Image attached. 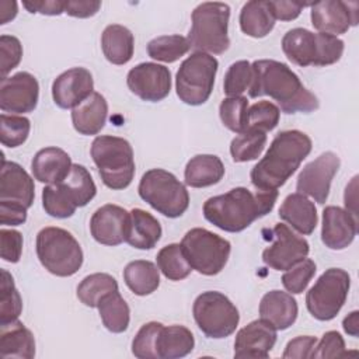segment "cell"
Listing matches in <instances>:
<instances>
[{
    "label": "cell",
    "mask_w": 359,
    "mask_h": 359,
    "mask_svg": "<svg viewBox=\"0 0 359 359\" xmlns=\"http://www.w3.org/2000/svg\"><path fill=\"white\" fill-rule=\"evenodd\" d=\"M252 79L248 87L251 98L269 95L285 114L313 112L320 107L318 98L309 91L299 76L286 65L273 59L251 63Z\"/></svg>",
    "instance_id": "6da1fadb"
},
{
    "label": "cell",
    "mask_w": 359,
    "mask_h": 359,
    "mask_svg": "<svg viewBox=\"0 0 359 359\" xmlns=\"http://www.w3.org/2000/svg\"><path fill=\"white\" fill-rule=\"evenodd\" d=\"M278 199V191L251 192L237 187L226 194L212 196L203 203V216L213 226L229 233H238L250 227L257 219L268 215Z\"/></svg>",
    "instance_id": "7a4b0ae2"
},
{
    "label": "cell",
    "mask_w": 359,
    "mask_h": 359,
    "mask_svg": "<svg viewBox=\"0 0 359 359\" xmlns=\"http://www.w3.org/2000/svg\"><path fill=\"white\" fill-rule=\"evenodd\" d=\"M311 147V139L302 130L279 132L265 156L252 167L251 184L259 191L280 188L310 154Z\"/></svg>",
    "instance_id": "3957f363"
},
{
    "label": "cell",
    "mask_w": 359,
    "mask_h": 359,
    "mask_svg": "<svg viewBox=\"0 0 359 359\" xmlns=\"http://www.w3.org/2000/svg\"><path fill=\"white\" fill-rule=\"evenodd\" d=\"M94 164L105 187L125 189L135 177V158L130 143L118 136H97L90 149Z\"/></svg>",
    "instance_id": "277c9868"
},
{
    "label": "cell",
    "mask_w": 359,
    "mask_h": 359,
    "mask_svg": "<svg viewBox=\"0 0 359 359\" xmlns=\"http://www.w3.org/2000/svg\"><path fill=\"white\" fill-rule=\"evenodd\" d=\"M344 41L338 36L311 32L306 28L289 29L282 38V50L294 65L328 66L337 63L344 53Z\"/></svg>",
    "instance_id": "5b68a950"
},
{
    "label": "cell",
    "mask_w": 359,
    "mask_h": 359,
    "mask_svg": "<svg viewBox=\"0 0 359 359\" xmlns=\"http://www.w3.org/2000/svg\"><path fill=\"white\" fill-rule=\"evenodd\" d=\"M191 20L192 25L188 34V41L195 52L220 55L229 49V4L220 1L201 3L194 8Z\"/></svg>",
    "instance_id": "8992f818"
},
{
    "label": "cell",
    "mask_w": 359,
    "mask_h": 359,
    "mask_svg": "<svg viewBox=\"0 0 359 359\" xmlns=\"http://www.w3.org/2000/svg\"><path fill=\"white\" fill-rule=\"evenodd\" d=\"M35 185L31 175L14 161L1 157L0 172V222L4 226H20L27 220L32 206Z\"/></svg>",
    "instance_id": "52a82bcc"
},
{
    "label": "cell",
    "mask_w": 359,
    "mask_h": 359,
    "mask_svg": "<svg viewBox=\"0 0 359 359\" xmlns=\"http://www.w3.org/2000/svg\"><path fill=\"white\" fill-rule=\"evenodd\" d=\"M36 255L52 275L67 278L83 265V250L74 236L62 227H43L36 234Z\"/></svg>",
    "instance_id": "ba28073f"
},
{
    "label": "cell",
    "mask_w": 359,
    "mask_h": 359,
    "mask_svg": "<svg viewBox=\"0 0 359 359\" xmlns=\"http://www.w3.org/2000/svg\"><path fill=\"white\" fill-rule=\"evenodd\" d=\"M139 196L165 217L175 219L189 206L187 187L170 171L151 168L142 175L137 187Z\"/></svg>",
    "instance_id": "9c48e42d"
},
{
    "label": "cell",
    "mask_w": 359,
    "mask_h": 359,
    "mask_svg": "<svg viewBox=\"0 0 359 359\" xmlns=\"http://www.w3.org/2000/svg\"><path fill=\"white\" fill-rule=\"evenodd\" d=\"M219 62L205 52L191 53L180 66L175 76V91L187 105L205 104L213 90Z\"/></svg>",
    "instance_id": "30bf717a"
},
{
    "label": "cell",
    "mask_w": 359,
    "mask_h": 359,
    "mask_svg": "<svg viewBox=\"0 0 359 359\" xmlns=\"http://www.w3.org/2000/svg\"><path fill=\"white\" fill-rule=\"evenodd\" d=\"M181 247L191 268L205 276L220 273L231 251L229 240L202 227L188 230L181 240Z\"/></svg>",
    "instance_id": "8fae6325"
},
{
    "label": "cell",
    "mask_w": 359,
    "mask_h": 359,
    "mask_svg": "<svg viewBox=\"0 0 359 359\" xmlns=\"http://www.w3.org/2000/svg\"><path fill=\"white\" fill-rule=\"evenodd\" d=\"M192 314L198 328L213 339L230 337L240 321L237 307L227 296L216 290L201 293L194 302Z\"/></svg>",
    "instance_id": "7c38bea8"
},
{
    "label": "cell",
    "mask_w": 359,
    "mask_h": 359,
    "mask_svg": "<svg viewBox=\"0 0 359 359\" xmlns=\"http://www.w3.org/2000/svg\"><path fill=\"white\" fill-rule=\"evenodd\" d=\"M351 287V276L341 268H328L306 294L309 313L320 320L330 321L344 307Z\"/></svg>",
    "instance_id": "4fadbf2b"
},
{
    "label": "cell",
    "mask_w": 359,
    "mask_h": 359,
    "mask_svg": "<svg viewBox=\"0 0 359 359\" xmlns=\"http://www.w3.org/2000/svg\"><path fill=\"white\" fill-rule=\"evenodd\" d=\"M339 165L341 160L334 151L321 153L300 171L296 182L297 192L311 196L317 203H325Z\"/></svg>",
    "instance_id": "5bb4252c"
},
{
    "label": "cell",
    "mask_w": 359,
    "mask_h": 359,
    "mask_svg": "<svg viewBox=\"0 0 359 359\" xmlns=\"http://www.w3.org/2000/svg\"><path fill=\"white\" fill-rule=\"evenodd\" d=\"M275 241L262 252L265 265L275 271H287L310 252V245L306 238L297 236L286 224L278 223L273 227Z\"/></svg>",
    "instance_id": "9a60e30c"
},
{
    "label": "cell",
    "mask_w": 359,
    "mask_h": 359,
    "mask_svg": "<svg viewBox=\"0 0 359 359\" xmlns=\"http://www.w3.org/2000/svg\"><path fill=\"white\" fill-rule=\"evenodd\" d=\"M126 84L140 100L158 102L170 94L171 72L168 67L158 63H139L129 70Z\"/></svg>",
    "instance_id": "2e32d148"
},
{
    "label": "cell",
    "mask_w": 359,
    "mask_h": 359,
    "mask_svg": "<svg viewBox=\"0 0 359 359\" xmlns=\"http://www.w3.org/2000/svg\"><path fill=\"white\" fill-rule=\"evenodd\" d=\"M39 100L38 80L28 72H18L1 79L0 109L11 114L32 112Z\"/></svg>",
    "instance_id": "e0dca14e"
},
{
    "label": "cell",
    "mask_w": 359,
    "mask_h": 359,
    "mask_svg": "<svg viewBox=\"0 0 359 359\" xmlns=\"http://www.w3.org/2000/svg\"><path fill=\"white\" fill-rule=\"evenodd\" d=\"M310 18L321 34L341 35L358 24V3L341 0H321L311 3Z\"/></svg>",
    "instance_id": "ac0fdd59"
},
{
    "label": "cell",
    "mask_w": 359,
    "mask_h": 359,
    "mask_svg": "<svg viewBox=\"0 0 359 359\" xmlns=\"http://www.w3.org/2000/svg\"><path fill=\"white\" fill-rule=\"evenodd\" d=\"M94 93V80L86 67H72L52 83L53 102L62 109H73Z\"/></svg>",
    "instance_id": "d6986e66"
},
{
    "label": "cell",
    "mask_w": 359,
    "mask_h": 359,
    "mask_svg": "<svg viewBox=\"0 0 359 359\" xmlns=\"http://www.w3.org/2000/svg\"><path fill=\"white\" fill-rule=\"evenodd\" d=\"M276 328L264 318L243 327L234 339V358L265 359L275 346Z\"/></svg>",
    "instance_id": "ffe728a7"
},
{
    "label": "cell",
    "mask_w": 359,
    "mask_h": 359,
    "mask_svg": "<svg viewBox=\"0 0 359 359\" xmlns=\"http://www.w3.org/2000/svg\"><path fill=\"white\" fill-rule=\"evenodd\" d=\"M129 212L118 205L107 203L98 208L90 219L93 238L104 245H119L125 241Z\"/></svg>",
    "instance_id": "44dd1931"
},
{
    "label": "cell",
    "mask_w": 359,
    "mask_h": 359,
    "mask_svg": "<svg viewBox=\"0 0 359 359\" xmlns=\"http://www.w3.org/2000/svg\"><path fill=\"white\" fill-rule=\"evenodd\" d=\"M358 234V219L346 209L327 206L323 210L321 241L330 250H344Z\"/></svg>",
    "instance_id": "7402d4cb"
},
{
    "label": "cell",
    "mask_w": 359,
    "mask_h": 359,
    "mask_svg": "<svg viewBox=\"0 0 359 359\" xmlns=\"http://www.w3.org/2000/svg\"><path fill=\"white\" fill-rule=\"evenodd\" d=\"M70 156L59 147H45L36 151L31 161L34 178L42 184L53 185L62 182L72 170Z\"/></svg>",
    "instance_id": "603a6c76"
},
{
    "label": "cell",
    "mask_w": 359,
    "mask_h": 359,
    "mask_svg": "<svg viewBox=\"0 0 359 359\" xmlns=\"http://www.w3.org/2000/svg\"><path fill=\"white\" fill-rule=\"evenodd\" d=\"M299 307L290 293L271 290L265 293L259 303V317L271 323L276 331L287 330L297 318Z\"/></svg>",
    "instance_id": "cb8c5ba5"
},
{
    "label": "cell",
    "mask_w": 359,
    "mask_h": 359,
    "mask_svg": "<svg viewBox=\"0 0 359 359\" xmlns=\"http://www.w3.org/2000/svg\"><path fill=\"white\" fill-rule=\"evenodd\" d=\"M278 215L282 220H285L303 236L311 234L318 220L314 202H311L306 195L300 192L287 195L283 199Z\"/></svg>",
    "instance_id": "d4e9b609"
},
{
    "label": "cell",
    "mask_w": 359,
    "mask_h": 359,
    "mask_svg": "<svg viewBox=\"0 0 359 359\" xmlns=\"http://www.w3.org/2000/svg\"><path fill=\"white\" fill-rule=\"evenodd\" d=\"M161 224L149 212L135 208L129 212L125 243L137 250H151L161 238Z\"/></svg>",
    "instance_id": "484cf974"
},
{
    "label": "cell",
    "mask_w": 359,
    "mask_h": 359,
    "mask_svg": "<svg viewBox=\"0 0 359 359\" xmlns=\"http://www.w3.org/2000/svg\"><path fill=\"white\" fill-rule=\"evenodd\" d=\"M108 104L104 95L93 93L86 101L72 109V122L76 132L84 136L97 135L105 126Z\"/></svg>",
    "instance_id": "4316f807"
},
{
    "label": "cell",
    "mask_w": 359,
    "mask_h": 359,
    "mask_svg": "<svg viewBox=\"0 0 359 359\" xmlns=\"http://www.w3.org/2000/svg\"><path fill=\"white\" fill-rule=\"evenodd\" d=\"M35 356V338L21 321L0 325V358L32 359Z\"/></svg>",
    "instance_id": "83f0119b"
},
{
    "label": "cell",
    "mask_w": 359,
    "mask_h": 359,
    "mask_svg": "<svg viewBox=\"0 0 359 359\" xmlns=\"http://www.w3.org/2000/svg\"><path fill=\"white\" fill-rule=\"evenodd\" d=\"M101 49L112 65H126L135 50V38L130 29L121 24H109L101 35Z\"/></svg>",
    "instance_id": "f1b7e54d"
},
{
    "label": "cell",
    "mask_w": 359,
    "mask_h": 359,
    "mask_svg": "<svg viewBox=\"0 0 359 359\" xmlns=\"http://www.w3.org/2000/svg\"><path fill=\"white\" fill-rule=\"evenodd\" d=\"M224 175V165L215 154H196L185 165V184L191 188L212 187Z\"/></svg>",
    "instance_id": "f546056e"
},
{
    "label": "cell",
    "mask_w": 359,
    "mask_h": 359,
    "mask_svg": "<svg viewBox=\"0 0 359 359\" xmlns=\"http://www.w3.org/2000/svg\"><path fill=\"white\" fill-rule=\"evenodd\" d=\"M240 28L251 38H264L275 27V17L269 1L251 0L247 1L240 11Z\"/></svg>",
    "instance_id": "4dcf8cb0"
},
{
    "label": "cell",
    "mask_w": 359,
    "mask_h": 359,
    "mask_svg": "<svg viewBox=\"0 0 359 359\" xmlns=\"http://www.w3.org/2000/svg\"><path fill=\"white\" fill-rule=\"evenodd\" d=\"M195 339L184 325H168L160 330L157 337V359H178L194 351Z\"/></svg>",
    "instance_id": "1f68e13d"
},
{
    "label": "cell",
    "mask_w": 359,
    "mask_h": 359,
    "mask_svg": "<svg viewBox=\"0 0 359 359\" xmlns=\"http://www.w3.org/2000/svg\"><path fill=\"white\" fill-rule=\"evenodd\" d=\"M123 280L135 294H151L160 286L158 268L147 259L132 261L123 269Z\"/></svg>",
    "instance_id": "d6a6232c"
},
{
    "label": "cell",
    "mask_w": 359,
    "mask_h": 359,
    "mask_svg": "<svg viewBox=\"0 0 359 359\" xmlns=\"http://www.w3.org/2000/svg\"><path fill=\"white\" fill-rule=\"evenodd\" d=\"M97 309L101 321L108 331L121 334L128 330L130 321V309L125 299L121 296L119 290H114L105 294L98 303Z\"/></svg>",
    "instance_id": "836d02e7"
},
{
    "label": "cell",
    "mask_w": 359,
    "mask_h": 359,
    "mask_svg": "<svg viewBox=\"0 0 359 359\" xmlns=\"http://www.w3.org/2000/svg\"><path fill=\"white\" fill-rule=\"evenodd\" d=\"M114 290H118L116 279L109 273L97 272L86 276L79 283L77 297L84 306L95 309L101 299Z\"/></svg>",
    "instance_id": "e575fe53"
},
{
    "label": "cell",
    "mask_w": 359,
    "mask_h": 359,
    "mask_svg": "<svg viewBox=\"0 0 359 359\" xmlns=\"http://www.w3.org/2000/svg\"><path fill=\"white\" fill-rule=\"evenodd\" d=\"M157 261V268L158 271L170 280H182L185 279L192 268L189 262L185 258V254L182 251L181 244H168L163 247L156 257Z\"/></svg>",
    "instance_id": "d590c367"
},
{
    "label": "cell",
    "mask_w": 359,
    "mask_h": 359,
    "mask_svg": "<svg viewBox=\"0 0 359 359\" xmlns=\"http://www.w3.org/2000/svg\"><path fill=\"white\" fill-rule=\"evenodd\" d=\"M191 49V43L188 38L182 35H161L151 39L147 43V53L151 59L164 62V63H174L187 55Z\"/></svg>",
    "instance_id": "8d00e7d4"
},
{
    "label": "cell",
    "mask_w": 359,
    "mask_h": 359,
    "mask_svg": "<svg viewBox=\"0 0 359 359\" xmlns=\"http://www.w3.org/2000/svg\"><path fill=\"white\" fill-rule=\"evenodd\" d=\"M77 208L86 206L97 194L95 182L88 170L81 164H73L69 175L62 181Z\"/></svg>",
    "instance_id": "74e56055"
},
{
    "label": "cell",
    "mask_w": 359,
    "mask_h": 359,
    "mask_svg": "<svg viewBox=\"0 0 359 359\" xmlns=\"http://www.w3.org/2000/svg\"><path fill=\"white\" fill-rule=\"evenodd\" d=\"M266 144V133L258 129H245L238 133L230 143V154L233 161L245 163L261 156Z\"/></svg>",
    "instance_id": "f35d334b"
},
{
    "label": "cell",
    "mask_w": 359,
    "mask_h": 359,
    "mask_svg": "<svg viewBox=\"0 0 359 359\" xmlns=\"http://www.w3.org/2000/svg\"><path fill=\"white\" fill-rule=\"evenodd\" d=\"M42 206L49 216L56 219H67L77 209V205L62 182L46 185L42 189Z\"/></svg>",
    "instance_id": "ab89813d"
},
{
    "label": "cell",
    "mask_w": 359,
    "mask_h": 359,
    "mask_svg": "<svg viewBox=\"0 0 359 359\" xmlns=\"http://www.w3.org/2000/svg\"><path fill=\"white\" fill-rule=\"evenodd\" d=\"M22 311V299L7 269H1L0 279V325L15 321Z\"/></svg>",
    "instance_id": "60d3db41"
},
{
    "label": "cell",
    "mask_w": 359,
    "mask_h": 359,
    "mask_svg": "<svg viewBox=\"0 0 359 359\" xmlns=\"http://www.w3.org/2000/svg\"><path fill=\"white\" fill-rule=\"evenodd\" d=\"M248 100L243 95L227 97L220 102L219 116L222 123L234 133H243L247 129Z\"/></svg>",
    "instance_id": "b9f144b4"
},
{
    "label": "cell",
    "mask_w": 359,
    "mask_h": 359,
    "mask_svg": "<svg viewBox=\"0 0 359 359\" xmlns=\"http://www.w3.org/2000/svg\"><path fill=\"white\" fill-rule=\"evenodd\" d=\"M31 122L25 116L20 115H0V142L6 147L21 146L29 135Z\"/></svg>",
    "instance_id": "7bdbcfd3"
},
{
    "label": "cell",
    "mask_w": 359,
    "mask_h": 359,
    "mask_svg": "<svg viewBox=\"0 0 359 359\" xmlns=\"http://www.w3.org/2000/svg\"><path fill=\"white\" fill-rule=\"evenodd\" d=\"M252 79V69L248 60H237L230 65L224 74L223 91L229 97H240L248 91Z\"/></svg>",
    "instance_id": "ee69618b"
},
{
    "label": "cell",
    "mask_w": 359,
    "mask_h": 359,
    "mask_svg": "<svg viewBox=\"0 0 359 359\" xmlns=\"http://www.w3.org/2000/svg\"><path fill=\"white\" fill-rule=\"evenodd\" d=\"M280 118V109L271 101H258L248 108L247 129L271 132L276 128Z\"/></svg>",
    "instance_id": "f6af8a7d"
},
{
    "label": "cell",
    "mask_w": 359,
    "mask_h": 359,
    "mask_svg": "<svg viewBox=\"0 0 359 359\" xmlns=\"http://www.w3.org/2000/svg\"><path fill=\"white\" fill-rule=\"evenodd\" d=\"M161 323L150 321L140 327L132 341V353L139 359H157V337Z\"/></svg>",
    "instance_id": "bcb514c9"
},
{
    "label": "cell",
    "mask_w": 359,
    "mask_h": 359,
    "mask_svg": "<svg viewBox=\"0 0 359 359\" xmlns=\"http://www.w3.org/2000/svg\"><path fill=\"white\" fill-rule=\"evenodd\" d=\"M316 271V262L310 258H304L282 275V285L290 294H300L306 290Z\"/></svg>",
    "instance_id": "7dc6e473"
},
{
    "label": "cell",
    "mask_w": 359,
    "mask_h": 359,
    "mask_svg": "<svg viewBox=\"0 0 359 359\" xmlns=\"http://www.w3.org/2000/svg\"><path fill=\"white\" fill-rule=\"evenodd\" d=\"M0 73L1 79H6L7 74L15 69L22 57V45L17 36L3 34L0 36Z\"/></svg>",
    "instance_id": "c3c4849f"
},
{
    "label": "cell",
    "mask_w": 359,
    "mask_h": 359,
    "mask_svg": "<svg viewBox=\"0 0 359 359\" xmlns=\"http://www.w3.org/2000/svg\"><path fill=\"white\" fill-rule=\"evenodd\" d=\"M348 355L345 351V341L338 331H327L320 341H317L311 356L314 359L341 358Z\"/></svg>",
    "instance_id": "681fc988"
},
{
    "label": "cell",
    "mask_w": 359,
    "mask_h": 359,
    "mask_svg": "<svg viewBox=\"0 0 359 359\" xmlns=\"http://www.w3.org/2000/svg\"><path fill=\"white\" fill-rule=\"evenodd\" d=\"M22 254V234L13 229L0 230V255L1 259L10 264L20 261Z\"/></svg>",
    "instance_id": "f907efd6"
},
{
    "label": "cell",
    "mask_w": 359,
    "mask_h": 359,
    "mask_svg": "<svg viewBox=\"0 0 359 359\" xmlns=\"http://www.w3.org/2000/svg\"><path fill=\"white\" fill-rule=\"evenodd\" d=\"M317 344V338L311 335H300L290 339L282 353L285 359H307Z\"/></svg>",
    "instance_id": "816d5d0a"
},
{
    "label": "cell",
    "mask_w": 359,
    "mask_h": 359,
    "mask_svg": "<svg viewBox=\"0 0 359 359\" xmlns=\"http://www.w3.org/2000/svg\"><path fill=\"white\" fill-rule=\"evenodd\" d=\"M272 14L275 20L280 21H292L296 20L302 10L307 6H311V3H300V1H285V0H278V1H269Z\"/></svg>",
    "instance_id": "f5cc1de1"
},
{
    "label": "cell",
    "mask_w": 359,
    "mask_h": 359,
    "mask_svg": "<svg viewBox=\"0 0 359 359\" xmlns=\"http://www.w3.org/2000/svg\"><path fill=\"white\" fill-rule=\"evenodd\" d=\"M101 8V1L93 0H66L65 13L76 18H88L95 15Z\"/></svg>",
    "instance_id": "db71d44e"
},
{
    "label": "cell",
    "mask_w": 359,
    "mask_h": 359,
    "mask_svg": "<svg viewBox=\"0 0 359 359\" xmlns=\"http://www.w3.org/2000/svg\"><path fill=\"white\" fill-rule=\"evenodd\" d=\"M22 6L29 13H39L43 15H60L65 13L66 0H34L22 1Z\"/></svg>",
    "instance_id": "11a10c76"
},
{
    "label": "cell",
    "mask_w": 359,
    "mask_h": 359,
    "mask_svg": "<svg viewBox=\"0 0 359 359\" xmlns=\"http://www.w3.org/2000/svg\"><path fill=\"white\" fill-rule=\"evenodd\" d=\"M17 13H18L17 1H10V0H1L0 1V24L1 25L14 20Z\"/></svg>",
    "instance_id": "9f6ffc18"
},
{
    "label": "cell",
    "mask_w": 359,
    "mask_h": 359,
    "mask_svg": "<svg viewBox=\"0 0 359 359\" xmlns=\"http://www.w3.org/2000/svg\"><path fill=\"white\" fill-rule=\"evenodd\" d=\"M344 331L351 335V337H358L359 335V311L353 310L351 311L342 321Z\"/></svg>",
    "instance_id": "6f0895ef"
}]
</instances>
